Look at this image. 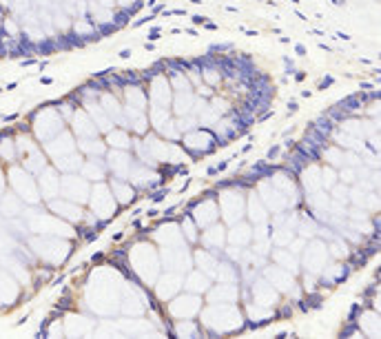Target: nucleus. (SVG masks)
<instances>
[{
	"label": "nucleus",
	"mask_w": 381,
	"mask_h": 339,
	"mask_svg": "<svg viewBox=\"0 0 381 339\" xmlns=\"http://www.w3.org/2000/svg\"><path fill=\"white\" fill-rule=\"evenodd\" d=\"M332 82H335V80H332V78H330V76H328V78H326V80H321V82H319V89H321V91H323V89H326V87H330V84H332Z\"/></svg>",
	"instance_id": "obj_6"
},
{
	"label": "nucleus",
	"mask_w": 381,
	"mask_h": 339,
	"mask_svg": "<svg viewBox=\"0 0 381 339\" xmlns=\"http://www.w3.org/2000/svg\"><path fill=\"white\" fill-rule=\"evenodd\" d=\"M162 197H166V191H160V193H155V195H153V202H160Z\"/></svg>",
	"instance_id": "obj_10"
},
{
	"label": "nucleus",
	"mask_w": 381,
	"mask_h": 339,
	"mask_svg": "<svg viewBox=\"0 0 381 339\" xmlns=\"http://www.w3.org/2000/svg\"><path fill=\"white\" fill-rule=\"evenodd\" d=\"M310 129H312V131H317L321 138H328V135L332 133V129H335V122L328 115H321V117H317V120L310 124Z\"/></svg>",
	"instance_id": "obj_1"
},
{
	"label": "nucleus",
	"mask_w": 381,
	"mask_h": 339,
	"mask_svg": "<svg viewBox=\"0 0 381 339\" xmlns=\"http://www.w3.org/2000/svg\"><path fill=\"white\" fill-rule=\"evenodd\" d=\"M332 4H344V0H330Z\"/></svg>",
	"instance_id": "obj_15"
},
{
	"label": "nucleus",
	"mask_w": 381,
	"mask_h": 339,
	"mask_svg": "<svg viewBox=\"0 0 381 339\" xmlns=\"http://www.w3.org/2000/svg\"><path fill=\"white\" fill-rule=\"evenodd\" d=\"M277 153H279V146H272V149H268V160L277 157Z\"/></svg>",
	"instance_id": "obj_8"
},
{
	"label": "nucleus",
	"mask_w": 381,
	"mask_h": 339,
	"mask_svg": "<svg viewBox=\"0 0 381 339\" xmlns=\"http://www.w3.org/2000/svg\"><path fill=\"white\" fill-rule=\"evenodd\" d=\"M146 4H149V7H153V4H155V0H146Z\"/></svg>",
	"instance_id": "obj_16"
},
{
	"label": "nucleus",
	"mask_w": 381,
	"mask_h": 339,
	"mask_svg": "<svg viewBox=\"0 0 381 339\" xmlns=\"http://www.w3.org/2000/svg\"><path fill=\"white\" fill-rule=\"evenodd\" d=\"M288 111H290V113L297 111V102H290V104H288Z\"/></svg>",
	"instance_id": "obj_14"
},
{
	"label": "nucleus",
	"mask_w": 381,
	"mask_h": 339,
	"mask_svg": "<svg viewBox=\"0 0 381 339\" xmlns=\"http://www.w3.org/2000/svg\"><path fill=\"white\" fill-rule=\"evenodd\" d=\"M317 306H321V297H319V295H308L304 302H301V308H304V310L317 308Z\"/></svg>",
	"instance_id": "obj_3"
},
{
	"label": "nucleus",
	"mask_w": 381,
	"mask_h": 339,
	"mask_svg": "<svg viewBox=\"0 0 381 339\" xmlns=\"http://www.w3.org/2000/svg\"><path fill=\"white\" fill-rule=\"evenodd\" d=\"M233 44H211V51H231Z\"/></svg>",
	"instance_id": "obj_5"
},
{
	"label": "nucleus",
	"mask_w": 381,
	"mask_h": 339,
	"mask_svg": "<svg viewBox=\"0 0 381 339\" xmlns=\"http://www.w3.org/2000/svg\"><path fill=\"white\" fill-rule=\"evenodd\" d=\"M157 38H160V31H157V29H153V31H151V36H149V40H157Z\"/></svg>",
	"instance_id": "obj_11"
},
{
	"label": "nucleus",
	"mask_w": 381,
	"mask_h": 339,
	"mask_svg": "<svg viewBox=\"0 0 381 339\" xmlns=\"http://www.w3.org/2000/svg\"><path fill=\"white\" fill-rule=\"evenodd\" d=\"M129 18H131V16H129V11H120V13L115 16V20H113V25H115V27H122Z\"/></svg>",
	"instance_id": "obj_4"
},
{
	"label": "nucleus",
	"mask_w": 381,
	"mask_h": 339,
	"mask_svg": "<svg viewBox=\"0 0 381 339\" xmlns=\"http://www.w3.org/2000/svg\"><path fill=\"white\" fill-rule=\"evenodd\" d=\"M361 98H359V93H355V95H350V98H346V100H341V102L337 104V106H341L346 113H352V111H357V109H361Z\"/></svg>",
	"instance_id": "obj_2"
},
{
	"label": "nucleus",
	"mask_w": 381,
	"mask_h": 339,
	"mask_svg": "<svg viewBox=\"0 0 381 339\" xmlns=\"http://www.w3.org/2000/svg\"><path fill=\"white\" fill-rule=\"evenodd\" d=\"M290 313H293V306L286 302V304H284V308H281V315H288V317H290Z\"/></svg>",
	"instance_id": "obj_7"
},
{
	"label": "nucleus",
	"mask_w": 381,
	"mask_h": 339,
	"mask_svg": "<svg viewBox=\"0 0 381 339\" xmlns=\"http://www.w3.org/2000/svg\"><path fill=\"white\" fill-rule=\"evenodd\" d=\"M297 53L299 55H306V47H304V44H297Z\"/></svg>",
	"instance_id": "obj_13"
},
{
	"label": "nucleus",
	"mask_w": 381,
	"mask_h": 339,
	"mask_svg": "<svg viewBox=\"0 0 381 339\" xmlns=\"http://www.w3.org/2000/svg\"><path fill=\"white\" fill-rule=\"evenodd\" d=\"M120 58H131V49H122V51H120Z\"/></svg>",
	"instance_id": "obj_12"
},
{
	"label": "nucleus",
	"mask_w": 381,
	"mask_h": 339,
	"mask_svg": "<svg viewBox=\"0 0 381 339\" xmlns=\"http://www.w3.org/2000/svg\"><path fill=\"white\" fill-rule=\"evenodd\" d=\"M193 22H195V25H202V22H206V16H193Z\"/></svg>",
	"instance_id": "obj_9"
}]
</instances>
